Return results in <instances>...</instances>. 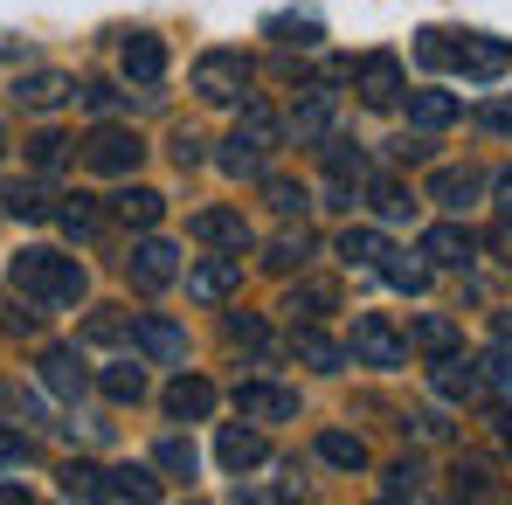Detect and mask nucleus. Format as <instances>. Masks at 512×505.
Segmentation results:
<instances>
[{"label": "nucleus", "mask_w": 512, "mask_h": 505, "mask_svg": "<svg viewBox=\"0 0 512 505\" xmlns=\"http://www.w3.org/2000/svg\"><path fill=\"white\" fill-rule=\"evenodd\" d=\"M7 277H14V291L35 298L42 312H63V305L84 298V263H77V256H56V250H21Z\"/></svg>", "instance_id": "1"}, {"label": "nucleus", "mask_w": 512, "mask_h": 505, "mask_svg": "<svg viewBox=\"0 0 512 505\" xmlns=\"http://www.w3.org/2000/svg\"><path fill=\"white\" fill-rule=\"evenodd\" d=\"M277 139H284V118L263 111V104H250V111L236 118V132H229V146H222V173H236V180L263 173V160L277 153Z\"/></svg>", "instance_id": "2"}, {"label": "nucleus", "mask_w": 512, "mask_h": 505, "mask_svg": "<svg viewBox=\"0 0 512 505\" xmlns=\"http://www.w3.org/2000/svg\"><path fill=\"white\" fill-rule=\"evenodd\" d=\"M250 77H256V70H250L243 49H208V56L194 63V90H201L208 104H236V97L250 90Z\"/></svg>", "instance_id": "3"}, {"label": "nucleus", "mask_w": 512, "mask_h": 505, "mask_svg": "<svg viewBox=\"0 0 512 505\" xmlns=\"http://www.w3.org/2000/svg\"><path fill=\"white\" fill-rule=\"evenodd\" d=\"M450 70H457L464 84H492V77L512 70V42H499V35H464V42L450 49Z\"/></svg>", "instance_id": "4"}, {"label": "nucleus", "mask_w": 512, "mask_h": 505, "mask_svg": "<svg viewBox=\"0 0 512 505\" xmlns=\"http://www.w3.org/2000/svg\"><path fill=\"white\" fill-rule=\"evenodd\" d=\"M353 360H360V367H402V360H409V339L395 333L381 312H360V319H353Z\"/></svg>", "instance_id": "5"}, {"label": "nucleus", "mask_w": 512, "mask_h": 505, "mask_svg": "<svg viewBox=\"0 0 512 505\" xmlns=\"http://www.w3.org/2000/svg\"><path fill=\"white\" fill-rule=\"evenodd\" d=\"M139 160H146V146H139L125 125H97V132L84 139V167L90 173H111V180H118V173L139 167Z\"/></svg>", "instance_id": "6"}, {"label": "nucleus", "mask_w": 512, "mask_h": 505, "mask_svg": "<svg viewBox=\"0 0 512 505\" xmlns=\"http://www.w3.org/2000/svg\"><path fill=\"white\" fill-rule=\"evenodd\" d=\"M243 291V256H208V263H194L187 270V298H201V305H222V298H236Z\"/></svg>", "instance_id": "7"}, {"label": "nucleus", "mask_w": 512, "mask_h": 505, "mask_svg": "<svg viewBox=\"0 0 512 505\" xmlns=\"http://www.w3.org/2000/svg\"><path fill=\"white\" fill-rule=\"evenodd\" d=\"M423 256H429V270H464V263H478V236L464 222H436L423 236Z\"/></svg>", "instance_id": "8"}, {"label": "nucleus", "mask_w": 512, "mask_h": 505, "mask_svg": "<svg viewBox=\"0 0 512 505\" xmlns=\"http://www.w3.org/2000/svg\"><path fill=\"white\" fill-rule=\"evenodd\" d=\"M236 416L243 422H291L298 416V395L291 388H270V381H243L236 388Z\"/></svg>", "instance_id": "9"}, {"label": "nucleus", "mask_w": 512, "mask_h": 505, "mask_svg": "<svg viewBox=\"0 0 512 505\" xmlns=\"http://www.w3.org/2000/svg\"><path fill=\"white\" fill-rule=\"evenodd\" d=\"M173 277H180V250L160 243V236H146V243L132 250V284H139V291H167Z\"/></svg>", "instance_id": "10"}, {"label": "nucleus", "mask_w": 512, "mask_h": 505, "mask_svg": "<svg viewBox=\"0 0 512 505\" xmlns=\"http://www.w3.org/2000/svg\"><path fill=\"white\" fill-rule=\"evenodd\" d=\"M132 346H139L146 360H160V367H180V360H187V333H180L173 319H132Z\"/></svg>", "instance_id": "11"}, {"label": "nucleus", "mask_w": 512, "mask_h": 505, "mask_svg": "<svg viewBox=\"0 0 512 505\" xmlns=\"http://www.w3.org/2000/svg\"><path fill=\"white\" fill-rule=\"evenodd\" d=\"M429 381H436V395H450V402H478V395H485L478 360H464L457 346H450V353H436V374H429Z\"/></svg>", "instance_id": "12"}, {"label": "nucleus", "mask_w": 512, "mask_h": 505, "mask_svg": "<svg viewBox=\"0 0 512 505\" xmlns=\"http://www.w3.org/2000/svg\"><path fill=\"white\" fill-rule=\"evenodd\" d=\"M84 353H77V346H49V353H42V388H49V395H63V402H77V395H84Z\"/></svg>", "instance_id": "13"}, {"label": "nucleus", "mask_w": 512, "mask_h": 505, "mask_svg": "<svg viewBox=\"0 0 512 505\" xmlns=\"http://www.w3.org/2000/svg\"><path fill=\"white\" fill-rule=\"evenodd\" d=\"M291 139H298V146L333 139V90H326V84H312V90H305V104L291 111Z\"/></svg>", "instance_id": "14"}, {"label": "nucleus", "mask_w": 512, "mask_h": 505, "mask_svg": "<svg viewBox=\"0 0 512 505\" xmlns=\"http://www.w3.org/2000/svg\"><path fill=\"white\" fill-rule=\"evenodd\" d=\"M70 97H77V84H70L63 70H35V77L14 84V104H21V111H63Z\"/></svg>", "instance_id": "15"}, {"label": "nucleus", "mask_w": 512, "mask_h": 505, "mask_svg": "<svg viewBox=\"0 0 512 505\" xmlns=\"http://www.w3.org/2000/svg\"><path fill=\"white\" fill-rule=\"evenodd\" d=\"M353 77H360V97H367L374 111L402 104V63H395V56H367V63L353 70Z\"/></svg>", "instance_id": "16"}, {"label": "nucleus", "mask_w": 512, "mask_h": 505, "mask_svg": "<svg viewBox=\"0 0 512 505\" xmlns=\"http://www.w3.org/2000/svg\"><path fill=\"white\" fill-rule=\"evenodd\" d=\"M194 236H201V243H215V250H250V222H243V215H236V208H201V215H194Z\"/></svg>", "instance_id": "17"}, {"label": "nucleus", "mask_w": 512, "mask_h": 505, "mask_svg": "<svg viewBox=\"0 0 512 505\" xmlns=\"http://www.w3.org/2000/svg\"><path fill=\"white\" fill-rule=\"evenodd\" d=\"M478 194H485V173H471V167H443L436 180H429V201H443L450 215H464Z\"/></svg>", "instance_id": "18"}, {"label": "nucleus", "mask_w": 512, "mask_h": 505, "mask_svg": "<svg viewBox=\"0 0 512 505\" xmlns=\"http://www.w3.org/2000/svg\"><path fill=\"white\" fill-rule=\"evenodd\" d=\"M263 429H243V422H229L222 436H215V457H222V471H250V464H263Z\"/></svg>", "instance_id": "19"}, {"label": "nucleus", "mask_w": 512, "mask_h": 505, "mask_svg": "<svg viewBox=\"0 0 512 505\" xmlns=\"http://www.w3.org/2000/svg\"><path fill=\"white\" fill-rule=\"evenodd\" d=\"M125 77L132 84H160L167 77V42L160 35H125Z\"/></svg>", "instance_id": "20"}, {"label": "nucleus", "mask_w": 512, "mask_h": 505, "mask_svg": "<svg viewBox=\"0 0 512 505\" xmlns=\"http://www.w3.org/2000/svg\"><path fill=\"white\" fill-rule=\"evenodd\" d=\"M97 499H139V505H153V499H160V478H146V471L118 464V471H97Z\"/></svg>", "instance_id": "21"}, {"label": "nucleus", "mask_w": 512, "mask_h": 505, "mask_svg": "<svg viewBox=\"0 0 512 505\" xmlns=\"http://www.w3.org/2000/svg\"><path fill=\"white\" fill-rule=\"evenodd\" d=\"M457 97L450 90H409V125H423V132H443V125H457Z\"/></svg>", "instance_id": "22"}, {"label": "nucleus", "mask_w": 512, "mask_h": 505, "mask_svg": "<svg viewBox=\"0 0 512 505\" xmlns=\"http://www.w3.org/2000/svg\"><path fill=\"white\" fill-rule=\"evenodd\" d=\"M208 409H215V388H208L201 374H180V381L167 388V416H180V422H201Z\"/></svg>", "instance_id": "23"}, {"label": "nucleus", "mask_w": 512, "mask_h": 505, "mask_svg": "<svg viewBox=\"0 0 512 505\" xmlns=\"http://www.w3.org/2000/svg\"><path fill=\"white\" fill-rule=\"evenodd\" d=\"M374 270H381L395 291H409V298H416V291H429V256L423 250H416V256H409V250H388Z\"/></svg>", "instance_id": "24"}, {"label": "nucleus", "mask_w": 512, "mask_h": 505, "mask_svg": "<svg viewBox=\"0 0 512 505\" xmlns=\"http://www.w3.org/2000/svg\"><path fill=\"white\" fill-rule=\"evenodd\" d=\"M263 28H270V35H277V42H298V49H312V42H319V35H326V21H319V14H312V7H284V14H270V21H263Z\"/></svg>", "instance_id": "25"}, {"label": "nucleus", "mask_w": 512, "mask_h": 505, "mask_svg": "<svg viewBox=\"0 0 512 505\" xmlns=\"http://www.w3.org/2000/svg\"><path fill=\"white\" fill-rule=\"evenodd\" d=\"M111 208H118V222H132V229H153V222L167 215V201H160L153 187H125V194H118Z\"/></svg>", "instance_id": "26"}, {"label": "nucleus", "mask_w": 512, "mask_h": 505, "mask_svg": "<svg viewBox=\"0 0 512 505\" xmlns=\"http://www.w3.org/2000/svg\"><path fill=\"white\" fill-rule=\"evenodd\" d=\"M291 353H298L305 367H346V353H340V346H333V339H326V333H319L312 319H305V326L291 333Z\"/></svg>", "instance_id": "27"}, {"label": "nucleus", "mask_w": 512, "mask_h": 505, "mask_svg": "<svg viewBox=\"0 0 512 505\" xmlns=\"http://www.w3.org/2000/svg\"><path fill=\"white\" fill-rule=\"evenodd\" d=\"M97 388H104L111 402H139V395H146V367H139V360H118V367L97 374Z\"/></svg>", "instance_id": "28"}, {"label": "nucleus", "mask_w": 512, "mask_h": 505, "mask_svg": "<svg viewBox=\"0 0 512 505\" xmlns=\"http://www.w3.org/2000/svg\"><path fill=\"white\" fill-rule=\"evenodd\" d=\"M367 201H374V215H388V222H402L416 201H409V187L395 180V173H381V180H367Z\"/></svg>", "instance_id": "29"}, {"label": "nucleus", "mask_w": 512, "mask_h": 505, "mask_svg": "<svg viewBox=\"0 0 512 505\" xmlns=\"http://www.w3.org/2000/svg\"><path fill=\"white\" fill-rule=\"evenodd\" d=\"M0 201H7V215H21V222H42V215H56V208H49V194H42L35 180H7V194H0Z\"/></svg>", "instance_id": "30"}, {"label": "nucleus", "mask_w": 512, "mask_h": 505, "mask_svg": "<svg viewBox=\"0 0 512 505\" xmlns=\"http://www.w3.org/2000/svg\"><path fill=\"white\" fill-rule=\"evenodd\" d=\"M340 256H346V263H360V270H374V263L388 256V236H381V229H346Z\"/></svg>", "instance_id": "31"}, {"label": "nucleus", "mask_w": 512, "mask_h": 505, "mask_svg": "<svg viewBox=\"0 0 512 505\" xmlns=\"http://www.w3.org/2000/svg\"><path fill=\"white\" fill-rule=\"evenodd\" d=\"M319 457H326V464H340V471H360V464H367V443H360V436H346V429H326V436H319Z\"/></svg>", "instance_id": "32"}, {"label": "nucleus", "mask_w": 512, "mask_h": 505, "mask_svg": "<svg viewBox=\"0 0 512 505\" xmlns=\"http://www.w3.org/2000/svg\"><path fill=\"white\" fill-rule=\"evenodd\" d=\"M153 464H160L167 478H194V464H201V457H194V443H187V436H167V443L153 450Z\"/></svg>", "instance_id": "33"}, {"label": "nucleus", "mask_w": 512, "mask_h": 505, "mask_svg": "<svg viewBox=\"0 0 512 505\" xmlns=\"http://www.w3.org/2000/svg\"><path fill=\"white\" fill-rule=\"evenodd\" d=\"M416 346H423V353H450V346H457V319H443V312H429L423 326H416Z\"/></svg>", "instance_id": "34"}, {"label": "nucleus", "mask_w": 512, "mask_h": 505, "mask_svg": "<svg viewBox=\"0 0 512 505\" xmlns=\"http://www.w3.org/2000/svg\"><path fill=\"white\" fill-rule=\"evenodd\" d=\"M28 160H35L42 173H56L63 160H70V139H63V132H35V139H28Z\"/></svg>", "instance_id": "35"}, {"label": "nucleus", "mask_w": 512, "mask_h": 505, "mask_svg": "<svg viewBox=\"0 0 512 505\" xmlns=\"http://www.w3.org/2000/svg\"><path fill=\"white\" fill-rule=\"evenodd\" d=\"M326 167H333V187H360V180H367V160H360V153H346V146H326Z\"/></svg>", "instance_id": "36"}, {"label": "nucleus", "mask_w": 512, "mask_h": 505, "mask_svg": "<svg viewBox=\"0 0 512 505\" xmlns=\"http://www.w3.org/2000/svg\"><path fill=\"white\" fill-rule=\"evenodd\" d=\"M56 222H63V229H70V236H77V243H90V236H97V229H104V215H97V208H90V201H70V208H56Z\"/></svg>", "instance_id": "37"}, {"label": "nucleus", "mask_w": 512, "mask_h": 505, "mask_svg": "<svg viewBox=\"0 0 512 505\" xmlns=\"http://www.w3.org/2000/svg\"><path fill=\"white\" fill-rule=\"evenodd\" d=\"M381 492H388V499H416V492H423V464H409V457H402V464H388Z\"/></svg>", "instance_id": "38"}, {"label": "nucleus", "mask_w": 512, "mask_h": 505, "mask_svg": "<svg viewBox=\"0 0 512 505\" xmlns=\"http://www.w3.org/2000/svg\"><path fill=\"white\" fill-rule=\"evenodd\" d=\"M478 381H485L492 395H512V346H499V353L478 360Z\"/></svg>", "instance_id": "39"}, {"label": "nucleus", "mask_w": 512, "mask_h": 505, "mask_svg": "<svg viewBox=\"0 0 512 505\" xmlns=\"http://www.w3.org/2000/svg\"><path fill=\"white\" fill-rule=\"evenodd\" d=\"M305 256H312V236H305V229H284V236L270 243V263H277V270H291V263H305Z\"/></svg>", "instance_id": "40"}, {"label": "nucleus", "mask_w": 512, "mask_h": 505, "mask_svg": "<svg viewBox=\"0 0 512 505\" xmlns=\"http://www.w3.org/2000/svg\"><path fill=\"white\" fill-rule=\"evenodd\" d=\"M457 492H471V499H499L492 464H457Z\"/></svg>", "instance_id": "41"}, {"label": "nucleus", "mask_w": 512, "mask_h": 505, "mask_svg": "<svg viewBox=\"0 0 512 505\" xmlns=\"http://www.w3.org/2000/svg\"><path fill=\"white\" fill-rule=\"evenodd\" d=\"M450 49H457L450 28H423V42H416V56H423L429 70H450Z\"/></svg>", "instance_id": "42"}, {"label": "nucleus", "mask_w": 512, "mask_h": 505, "mask_svg": "<svg viewBox=\"0 0 512 505\" xmlns=\"http://www.w3.org/2000/svg\"><path fill=\"white\" fill-rule=\"evenodd\" d=\"M326 305H333V291H326V284H305V291H291V305H284V312H291V319H319Z\"/></svg>", "instance_id": "43"}, {"label": "nucleus", "mask_w": 512, "mask_h": 505, "mask_svg": "<svg viewBox=\"0 0 512 505\" xmlns=\"http://www.w3.org/2000/svg\"><path fill=\"white\" fill-rule=\"evenodd\" d=\"M63 492L70 499H97V464H63Z\"/></svg>", "instance_id": "44"}, {"label": "nucleus", "mask_w": 512, "mask_h": 505, "mask_svg": "<svg viewBox=\"0 0 512 505\" xmlns=\"http://www.w3.org/2000/svg\"><path fill=\"white\" fill-rule=\"evenodd\" d=\"M270 208L277 215H305V187L298 180H270Z\"/></svg>", "instance_id": "45"}, {"label": "nucleus", "mask_w": 512, "mask_h": 505, "mask_svg": "<svg viewBox=\"0 0 512 505\" xmlns=\"http://www.w3.org/2000/svg\"><path fill=\"white\" fill-rule=\"evenodd\" d=\"M35 457V443L21 436V429H0V471H14V464H28Z\"/></svg>", "instance_id": "46"}, {"label": "nucleus", "mask_w": 512, "mask_h": 505, "mask_svg": "<svg viewBox=\"0 0 512 505\" xmlns=\"http://www.w3.org/2000/svg\"><path fill=\"white\" fill-rule=\"evenodd\" d=\"M118 333H125V319H118V312H90V326H84L90 346H111Z\"/></svg>", "instance_id": "47"}, {"label": "nucleus", "mask_w": 512, "mask_h": 505, "mask_svg": "<svg viewBox=\"0 0 512 505\" xmlns=\"http://www.w3.org/2000/svg\"><path fill=\"white\" fill-rule=\"evenodd\" d=\"M478 125L499 132V139H512V104H478Z\"/></svg>", "instance_id": "48"}, {"label": "nucleus", "mask_w": 512, "mask_h": 505, "mask_svg": "<svg viewBox=\"0 0 512 505\" xmlns=\"http://www.w3.org/2000/svg\"><path fill=\"white\" fill-rule=\"evenodd\" d=\"M77 97H84V104L97 111V118H111V111H118V90H111V84H84Z\"/></svg>", "instance_id": "49"}, {"label": "nucleus", "mask_w": 512, "mask_h": 505, "mask_svg": "<svg viewBox=\"0 0 512 505\" xmlns=\"http://www.w3.org/2000/svg\"><path fill=\"white\" fill-rule=\"evenodd\" d=\"M173 160H180V167H194V160H201V139H194V132H180V139H173Z\"/></svg>", "instance_id": "50"}, {"label": "nucleus", "mask_w": 512, "mask_h": 505, "mask_svg": "<svg viewBox=\"0 0 512 505\" xmlns=\"http://www.w3.org/2000/svg\"><path fill=\"white\" fill-rule=\"evenodd\" d=\"M492 194H499V208H506V215H512V167L499 173V180H492Z\"/></svg>", "instance_id": "51"}, {"label": "nucleus", "mask_w": 512, "mask_h": 505, "mask_svg": "<svg viewBox=\"0 0 512 505\" xmlns=\"http://www.w3.org/2000/svg\"><path fill=\"white\" fill-rule=\"evenodd\" d=\"M492 250H499V256L512 263V222H506V229H492Z\"/></svg>", "instance_id": "52"}, {"label": "nucleus", "mask_w": 512, "mask_h": 505, "mask_svg": "<svg viewBox=\"0 0 512 505\" xmlns=\"http://www.w3.org/2000/svg\"><path fill=\"white\" fill-rule=\"evenodd\" d=\"M492 333H499V346H512V312H499V319H492Z\"/></svg>", "instance_id": "53"}, {"label": "nucleus", "mask_w": 512, "mask_h": 505, "mask_svg": "<svg viewBox=\"0 0 512 505\" xmlns=\"http://www.w3.org/2000/svg\"><path fill=\"white\" fill-rule=\"evenodd\" d=\"M0 505H28V492L21 485H0Z\"/></svg>", "instance_id": "54"}, {"label": "nucleus", "mask_w": 512, "mask_h": 505, "mask_svg": "<svg viewBox=\"0 0 512 505\" xmlns=\"http://www.w3.org/2000/svg\"><path fill=\"white\" fill-rule=\"evenodd\" d=\"M499 436H506V450H512V422H499Z\"/></svg>", "instance_id": "55"}]
</instances>
